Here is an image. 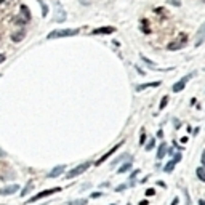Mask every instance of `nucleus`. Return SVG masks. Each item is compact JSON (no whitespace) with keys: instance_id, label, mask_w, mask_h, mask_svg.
I'll return each instance as SVG.
<instances>
[{"instance_id":"obj_31","label":"nucleus","mask_w":205,"mask_h":205,"mask_svg":"<svg viewBox=\"0 0 205 205\" xmlns=\"http://www.w3.org/2000/svg\"><path fill=\"white\" fill-rule=\"evenodd\" d=\"M140 205H149V203H147V200H143V202H140Z\"/></svg>"},{"instance_id":"obj_30","label":"nucleus","mask_w":205,"mask_h":205,"mask_svg":"<svg viewBox=\"0 0 205 205\" xmlns=\"http://www.w3.org/2000/svg\"><path fill=\"white\" fill-rule=\"evenodd\" d=\"M5 61V56H3V54H0V63H3Z\"/></svg>"},{"instance_id":"obj_10","label":"nucleus","mask_w":205,"mask_h":205,"mask_svg":"<svg viewBox=\"0 0 205 205\" xmlns=\"http://www.w3.org/2000/svg\"><path fill=\"white\" fill-rule=\"evenodd\" d=\"M180 159H181V154H176V157H175V159H173L172 162H168V163H167V165H165V168H163V170H165L167 173H170V172H172V170L175 168V165H176V162H178Z\"/></svg>"},{"instance_id":"obj_32","label":"nucleus","mask_w":205,"mask_h":205,"mask_svg":"<svg viewBox=\"0 0 205 205\" xmlns=\"http://www.w3.org/2000/svg\"><path fill=\"white\" fill-rule=\"evenodd\" d=\"M176 203H178V199H175V200L172 202V205H176Z\"/></svg>"},{"instance_id":"obj_5","label":"nucleus","mask_w":205,"mask_h":205,"mask_svg":"<svg viewBox=\"0 0 205 205\" xmlns=\"http://www.w3.org/2000/svg\"><path fill=\"white\" fill-rule=\"evenodd\" d=\"M90 167V162H85V163H82V165H79L77 168H74V170H71L69 173H67V178H75V176H79V175H82V173H84L87 168Z\"/></svg>"},{"instance_id":"obj_11","label":"nucleus","mask_w":205,"mask_h":205,"mask_svg":"<svg viewBox=\"0 0 205 205\" xmlns=\"http://www.w3.org/2000/svg\"><path fill=\"white\" fill-rule=\"evenodd\" d=\"M64 168H66L64 165H58L56 168H53V170L48 173V176H50V178H56V176H59V175L64 172Z\"/></svg>"},{"instance_id":"obj_12","label":"nucleus","mask_w":205,"mask_h":205,"mask_svg":"<svg viewBox=\"0 0 205 205\" xmlns=\"http://www.w3.org/2000/svg\"><path fill=\"white\" fill-rule=\"evenodd\" d=\"M115 29H114V27H98V29H95L93 31V34H112Z\"/></svg>"},{"instance_id":"obj_28","label":"nucleus","mask_w":205,"mask_h":205,"mask_svg":"<svg viewBox=\"0 0 205 205\" xmlns=\"http://www.w3.org/2000/svg\"><path fill=\"white\" fill-rule=\"evenodd\" d=\"M144 138H146V136H144V131H143V133H141V141H140V143H141V144H143V143H144Z\"/></svg>"},{"instance_id":"obj_6","label":"nucleus","mask_w":205,"mask_h":205,"mask_svg":"<svg viewBox=\"0 0 205 205\" xmlns=\"http://www.w3.org/2000/svg\"><path fill=\"white\" fill-rule=\"evenodd\" d=\"M21 16H23V18H18V19H16V23H27V21L31 19L29 10H27V7H26V5H21Z\"/></svg>"},{"instance_id":"obj_9","label":"nucleus","mask_w":205,"mask_h":205,"mask_svg":"<svg viewBox=\"0 0 205 205\" xmlns=\"http://www.w3.org/2000/svg\"><path fill=\"white\" fill-rule=\"evenodd\" d=\"M122 144H124V141H120V143H119V144H115V146H114V147H112V149H111V151H109V152H107V154H104V156H103V157H101V159H100V160H98V162H96V165H101V163H103V162H104V160H106V159H107V157H109V156H112V154H114V152H115V151H117V149H119V147H120V146H122Z\"/></svg>"},{"instance_id":"obj_17","label":"nucleus","mask_w":205,"mask_h":205,"mask_svg":"<svg viewBox=\"0 0 205 205\" xmlns=\"http://www.w3.org/2000/svg\"><path fill=\"white\" fill-rule=\"evenodd\" d=\"M32 186H34V183H32V181H29V183H27V186H26V187L23 189V192H21V197H24V196H26L27 192H29V191L32 189Z\"/></svg>"},{"instance_id":"obj_26","label":"nucleus","mask_w":205,"mask_h":205,"mask_svg":"<svg viewBox=\"0 0 205 205\" xmlns=\"http://www.w3.org/2000/svg\"><path fill=\"white\" fill-rule=\"evenodd\" d=\"M184 194H186V202H187V205H191V199H189V194H187V191H186Z\"/></svg>"},{"instance_id":"obj_13","label":"nucleus","mask_w":205,"mask_h":205,"mask_svg":"<svg viewBox=\"0 0 205 205\" xmlns=\"http://www.w3.org/2000/svg\"><path fill=\"white\" fill-rule=\"evenodd\" d=\"M159 85H160V82H151V84H143V85H138V87H136V90L141 91V90H144V88H152V87H159Z\"/></svg>"},{"instance_id":"obj_34","label":"nucleus","mask_w":205,"mask_h":205,"mask_svg":"<svg viewBox=\"0 0 205 205\" xmlns=\"http://www.w3.org/2000/svg\"><path fill=\"white\" fill-rule=\"evenodd\" d=\"M112 205H114V203H112Z\"/></svg>"},{"instance_id":"obj_14","label":"nucleus","mask_w":205,"mask_h":205,"mask_svg":"<svg viewBox=\"0 0 205 205\" xmlns=\"http://www.w3.org/2000/svg\"><path fill=\"white\" fill-rule=\"evenodd\" d=\"M56 13H58L56 21H64V19H66V13L63 11V8H61V5H59V3H56Z\"/></svg>"},{"instance_id":"obj_22","label":"nucleus","mask_w":205,"mask_h":205,"mask_svg":"<svg viewBox=\"0 0 205 205\" xmlns=\"http://www.w3.org/2000/svg\"><path fill=\"white\" fill-rule=\"evenodd\" d=\"M167 103H168V98H167V96H163V98H162V103H160V109L165 107V106H167Z\"/></svg>"},{"instance_id":"obj_21","label":"nucleus","mask_w":205,"mask_h":205,"mask_svg":"<svg viewBox=\"0 0 205 205\" xmlns=\"http://www.w3.org/2000/svg\"><path fill=\"white\" fill-rule=\"evenodd\" d=\"M87 203V199H80V200H75L74 203H71V205H85Z\"/></svg>"},{"instance_id":"obj_18","label":"nucleus","mask_w":205,"mask_h":205,"mask_svg":"<svg viewBox=\"0 0 205 205\" xmlns=\"http://www.w3.org/2000/svg\"><path fill=\"white\" fill-rule=\"evenodd\" d=\"M196 173H197V176H199V180H202V181L205 183V168H202V167H200V168H197V172H196Z\"/></svg>"},{"instance_id":"obj_2","label":"nucleus","mask_w":205,"mask_h":205,"mask_svg":"<svg viewBox=\"0 0 205 205\" xmlns=\"http://www.w3.org/2000/svg\"><path fill=\"white\" fill-rule=\"evenodd\" d=\"M10 178H15V172L13 168L5 162H0V180H10Z\"/></svg>"},{"instance_id":"obj_33","label":"nucleus","mask_w":205,"mask_h":205,"mask_svg":"<svg viewBox=\"0 0 205 205\" xmlns=\"http://www.w3.org/2000/svg\"><path fill=\"white\" fill-rule=\"evenodd\" d=\"M199 205H205V200H199Z\"/></svg>"},{"instance_id":"obj_1","label":"nucleus","mask_w":205,"mask_h":205,"mask_svg":"<svg viewBox=\"0 0 205 205\" xmlns=\"http://www.w3.org/2000/svg\"><path fill=\"white\" fill-rule=\"evenodd\" d=\"M79 29H59V31H53L48 34V38H59V37H72L77 35Z\"/></svg>"},{"instance_id":"obj_19","label":"nucleus","mask_w":205,"mask_h":205,"mask_svg":"<svg viewBox=\"0 0 205 205\" xmlns=\"http://www.w3.org/2000/svg\"><path fill=\"white\" fill-rule=\"evenodd\" d=\"M38 3H40V7H42V15L47 16V15H48V8H47V5L42 2V0H38Z\"/></svg>"},{"instance_id":"obj_25","label":"nucleus","mask_w":205,"mask_h":205,"mask_svg":"<svg viewBox=\"0 0 205 205\" xmlns=\"http://www.w3.org/2000/svg\"><path fill=\"white\" fill-rule=\"evenodd\" d=\"M101 196H103V192H93V194H91V197H93V199H96V197H101Z\"/></svg>"},{"instance_id":"obj_4","label":"nucleus","mask_w":205,"mask_h":205,"mask_svg":"<svg viewBox=\"0 0 205 205\" xmlns=\"http://www.w3.org/2000/svg\"><path fill=\"white\" fill-rule=\"evenodd\" d=\"M187 42V37L184 35V34H180V37L175 40V42H172V44H168V50H180V48H183L184 47V44Z\"/></svg>"},{"instance_id":"obj_29","label":"nucleus","mask_w":205,"mask_h":205,"mask_svg":"<svg viewBox=\"0 0 205 205\" xmlns=\"http://www.w3.org/2000/svg\"><path fill=\"white\" fill-rule=\"evenodd\" d=\"M202 163H203V167H205V151H203V156H202Z\"/></svg>"},{"instance_id":"obj_8","label":"nucleus","mask_w":205,"mask_h":205,"mask_svg":"<svg viewBox=\"0 0 205 205\" xmlns=\"http://www.w3.org/2000/svg\"><path fill=\"white\" fill-rule=\"evenodd\" d=\"M18 189H19V186H18V184L7 186V187H3V189H0V196H10V194H13V192H16Z\"/></svg>"},{"instance_id":"obj_24","label":"nucleus","mask_w":205,"mask_h":205,"mask_svg":"<svg viewBox=\"0 0 205 205\" xmlns=\"http://www.w3.org/2000/svg\"><path fill=\"white\" fill-rule=\"evenodd\" d=\"M152 147H154V140H152L151 143H149V144L146 146V149H147V151H151V149H152Z\"/></svg>"},{"instance_id":"obj_27","label":"nucleus","mask_w":205,"mask_h":205,"mask_svg":"<svg viewBox=\"0 0 205 205\" xmlns=\"http://www.w3.org/2000/svg\"><path fill=\"white\" fill-rule=\"evenodd\" d=\"M125 187H127V186H125V184H120V186H119V187H117V189H115V191H124V189H125Z\"/></svg>"},{"instance_id":"obj_23","label":"nucleus","mask_w":205,"mask_h":205,"mask_svg":"<svg viewBox=\"0 0 205 205\" xmlns=\"http://www.w3.org/2000/svg\"><path fill=\"white\" fill-rule=\"evenodd\" d=\"M154 194H156L154 189H147V191H146V196H154Z\"/></svg>"},{"instance_id":"obj_20","label":"nucleus","mask_w":205,"mask_h":205,"mask_svg":"<svg viewBox=\"0 0 205 205\" xmlns=\"http://www.w3.org/2000/svg\"><path fill=\"white\" fill-rule=\"evenodd\" d=\"M130 168H131V165H130V163H125L124 167H120V168H119V173H125V172H128Z\"/></svg>"},{"instance_id":"obj_3","label":"nucleus","mask_w":205,"mask_h":205,"mask_svg":"<svg viewBox=\"0 0 205 205\" xmlns=\"http://www.w3.org/2000/svg\"><path fill=\"white\" fill-rule=\"evenodd\" d=\"M59 191H61V187H53V189H47V191H42V192H38V194L32 196V197L29 199V202H37V200L44 199V197H48V196H51V194H54V192H59Z\"/></svg>"},{"instance_id":"obj_16","label":"nucleus","mask_w":205,"mask_h":205,"mask_svg":"<svg viewBox=\"0 0 205 205\" xmlns=\"http://www.w3.org/2000/svg\"><path fill=\"white\" fill-rule=\"evenodd\" d=\"M23 37H24V31H19V32H16V34H11V38L15 40V42H19Z\"/></svg>"},{"instance_id":"obj_15","label":"nucleus","mask_w":205,"mask_h":205,"mask_svg":"<svg viewBox=\"0 0 205 205\" xmlns=\"http://www.w3.org/2000/svg\"><path fill=\"white\" fill-rule=\"evenodd\" d=\"M167 154V144L165 143H162L160 147H159V152H157V159H163Z\"/></svg>"},{"instance_id":"obj_7","label":"nucleus","mask_w":205,"mask_h":205,"mask_svg":"<svg viewBox=\"0 0 205 205\" xmlns=\"http://www.w3.org/2000/svg\"><path fill=\"white\" fill-rule=\"evenodd\" d=\"M191 77H192V75H186V77H183L180 82H176V84L173 85V88H172V90H173V91H176V93H178V91H181V90L184 88V85H186V82H187Z\"/></svg>"}]
</instances>
